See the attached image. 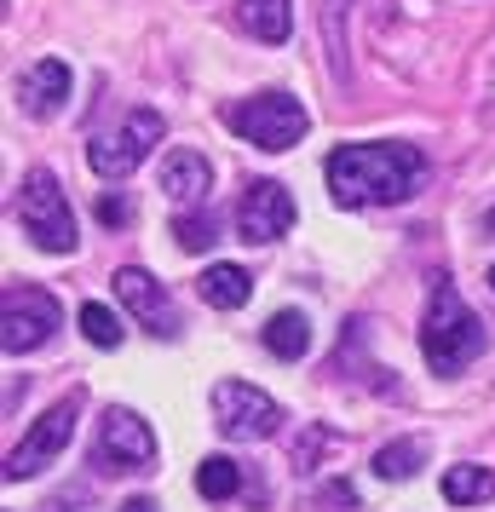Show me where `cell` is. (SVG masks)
I'll return each instance as SVG.
<instances>
[{"label": "cell", "instance_id": "15", "mask_svg": "<svg viewBox=\"0 0 495 512\" xmlns=\"http://www.w3.org/2000/svg\"><path fill=\"white\" fill-rule=\"evenodd\" d=\"M196 294H202L213 311H236V305H248V294H254V277H248L242 265H208V271L196 277Z\"/></svg>", "mask_w": 495, "mask_h": 512}, {"label": "cell", "instance_id": "10", "mask_svg": "<svg viewBox=\"0 0 495 512\" xmlns=\"http://www.w3.org/2000/svg\"><path fill=\"white\" fill-rule=\"evenodd\" d=\"M116 300L121 311L133 317V323H144L156 340H173L179 334V311H173V300H167V288L144 265H121L116 271Z\"/></svg>", "mask_w": 495, "mask_h": 512}, {"label": "cell", "instance_id": "22", "mask_svg": "<svg viewBox=\"0 0 495 512\" xmlns=\"http://www.w3.org/2000/svg\"><path fill=\"white\" fill-rule=\"evenodd\" d=\"M98 213H104V225H121V219H127V208H121L116 196H104V202H98Z\"/></svg>", "mask_w": 495, "mask_h": 512}, {"label": "cell", "instance_id": "20", "mask_svg": "<svg viewBox=\"0 0 495 512\" xmlns=\"http://www.w3.org/2000/svg\"><path fill=\"white\" fill-rule=\"evenodd\" d=\"M421 461H426V449L415 438H403V443H386V449L375 455V472L386 478V484H403V478H409Z\"/></svg>", "mask_w": 495, "mask_h": 512}, {"label": "cell", "instance_id": "23", "mask_svg": "<svg viewBox=\"0 0 495 512\" xmlns=\"http://www.w3.org/2000/svg\"><path fill=\"white\" fill-rule=\"evenodd\" d=\"M121 512H162V507H156V501H144V495H133V501H127Z\"/></svg>", "mask_w": 495, "mask_h": 512}, {"label": "cell", "instance_id": "9", "mask_svg": "<svg viewBox=\"0 0 495 512\" xmlns=\"http://www.w3.org/2000/svg\"><path fill=\"white\" fill-rule=\"evenodd\" d=\"M58 317H64L58 294L35 288V282H18V288L6 294V311H0V346L12 351V357H24V351H35V346H47L52 328H58Z\"/></svg>", "mask_w": 495, "mask_h": 512}, {"label": "cell", "instance_id": "8", "mask_svg": "<svg viewBox=\"0 0 495 512\" xmlns=\"http://www.w3.org/2000/svg\"><path fill=\"white\" fill-rule=\"evenodd\" d=\"M75 415H81V397L70 392L58 409H47L24 438L12 443V455H6V478H12V484H24V478H35L41 466L58 461V455L70 449V438H75Z\"/></svg>", "mask_w": 495, "mask_h": 512}, {"label": "cell", "instance_id": "16", "mask_svg": "<svg viewBox=\"0 0 495 512\" xmlns=\"http://www.w3.org/2000/svg\"><path fill=\"white\" fill-rule=\"evenodd\" d=\"M265 351H271V357H283V363H300V357L311 351L306 311H277V317L265 323Z\"/></svg>", "mask_w": 495, "mask_h": 512}, {"label": "cell", "instance_id": "1", "mask_svg": "<svg viewBox=\"0 0 495 512\" xmlns=\"http://www.w3.org/2000/svg\"><path fill=\"white\" fill-rule=\"evenodd\" d=\"M426 179L415 144H340L329 156V196L340 208H398Z\"/></svg>", "mask_w": 495, "mask_h": 512}, {"label": "cell", "instance_id": "12", "mask_svg": "<svg viewBox=\"0 0 495 512\" xmlns=\"http://www.w3.org/2000/svg\"><path fill=\"white\" fill-rule=\"evenodd\" d=\"M18 104H24V116H35V121L58 116V110L70 104V64H64V58L29 64L24 81H18Z\"/></svg>", "mask_w": 495, "mask_h": 512}, {"label": "cell", "instance_id": "13", "mask_svg": "<svg viewBox=\"0 0 495 512\" xmlns=\"http://www.w3.org/2000/svg\"><path fill=\"white\" fill-rule=\"evenodd\" d=\"M162 190L179 202V208H202V196L213 190V167L202 150H167V162H162Z\"/></svg>", "mask_w": 495, "mask_h": 512}, {"label": "cell", "instance_id": "25", "mask_svg": "<svg viewBox=\"0 0 495 512\" xmlns=\"http://www.w3.org/2000/svg\"><path fill=\"white\" fill-rule=\"evenodd\" d=\"M490 288H495V271H490Z\"/></svg>", "mask_w": 495, "mask_h": 512}, {"label": "cell", "instance_id": "6", "mask_svg": "<svg viewBox=\"0 0 495 512\" xmlns=\"http://www.w3.org/2000/svg\"><path fill=\"white\" fill-rule=\"evenodd\" d=\"M213 420H219L225 438L260 443V438H277L283 409H277V397H265L260 386H248V380H219V386H213Z\"/></svg>", "mask_w": 495, "mask_h": 512}, {"label": "cell", "instance_id": "24", "mask_svg": "<svg viewBox=\"0 0 495 512\" xmlns=\"http://www.w3.org/2000/svg\"><path fill=\"white\" fill-rule=\"evenodd\" d=\"M484 225H490V231H495V208H490V219H484Z\"/></svg>", "mask_w": 495, "mask_h": 512}, {"label": "cell", "instance_id": "5", "mask_svg": "<svg viewBox=\"0 0 495 512\" xmlns=\"http://www.w3.org/2000/svg\"><path fill=\"white\" fill-rule=\"evenodd\" d=\"M162 133H167V121L156 116V110H127L121 127L93 133V144H87V167H93L98 179H127V173L162 144Z\"/></svg>", "mask_w": 495, "mask_h": 512}, {"label": "cell", "instance_id": "2", "mask_svg": "<svg viewBox=\"0 0 495 512\" xmlns=\"http://www.w3.org/2000/svg\"><path fill=\"white\" fill-rule=\"evenodd\" d=\"M421 351H426V369L432 374H461L484 351V323L461 294L455 282H438L432 300H426V323H421Z\"/></svg>", "mask_w": 495, "mask_h": 512}, {"label": "cell", "instance_id": "3", "mask_svg": "<svg viewBox=\"0 0 495 512\" xmlns=\"http://www.w3.org/2000/svg\"><path fill=\"white\" fill-rule=\"evenodd\" d=\"M225 127H231L236 139H248L254 150H294V144L306 139V104L294 93H254V98H236L231 110H225Z\"/></svg>", "mask_w": 495, "mask_h": 512}, {"label": "cell", "instance_id": "21", "mask_svg": "<svg viewBox=\"0 0 495 512\" xmlns=\"http://www.w3.org/2000/svg\"><path fill=\"white\" fill-rule=\"evenodd\" d=\"M173 236H179L185 254H208L213 248V219L208 213H179V219H173Z\"/></svg>", "mask_w": 495, "mask_h": 512}, {"label": "cell", "instance_id": "17", "mask_svg": "<svg viewBox=\"0 0 495 512\" xmlns=\"http://www.w3.org/2000/svg\"><path fill=\"white\" fill-rule=\"evenodd\" d=\"M444 501H455V507H484V501H495V472L490 466H449Z\"/></svg>", "mask_w": 495, "mask_h": 512}, {"label": "cell", "instance_id": "14", "mask_svg": "<svg viewBox=\"0 0 495 512\" xmlns=\"http://www.w3.org/2000/svg\"><path fill=\"white\" fill-rule=\"evenodd\" d=\"M236 24L265 47H283L294 35V0H236Z\"/></svg>", "mask_w": 495, "mask_h": 512}, {"label": "cell", "instance_id": "7", "mask_svg": "<svg viewBox=\"0 0 495 512\" xmlns=\"http://www.w3.org/2000/svg\"><path fill=\"white\" fill-rule=\"evenodd\" d=\"M150 461H156V432L133 409H104L98 438H93L98 472H110V478H121V472H150Z\"/></svg>", "mask_w": 495, "mask_h": 512}, {"label": "cell", "instance_id": "18", "mask_svg": "<svg viewBox=\"0 0 495 512\" xmlns=\"http://www.w3.org/2000/svg\"><path fill=\"white\" fill-rule=\"evenodd\" d=\"M196 489H202V501H231L236 489H242V466L231 455H208V461L196 466Z\"/></svg>", "mask_w": 495, "mask_h": 512}, {"label": "cell", "instance_id": "19", "mask_svg": "<svg viewBox=\"0 0 495 512\" xmlns=\"http://www.w3.org/2000/svg\"><path fill=\"white\" fill-rule=\"evenodd\" d=\"M81 334H87V340H93L98 351H116V346H121V334H127V328H121V317H116V311H110V305L87 300V305H81Z\"/></svg>", "mask_w": 495, "mask_h": 512}, {"label": "cell", "instance_id": "11", "mask_svg": "<svg viewBox=\"0 0 495 512\" xmlns=\"http://www.w3.org/2000/svg\"><path fill=\"white\" fill-rule=\"evenodd\" d=\"M288 225H294V196H288V185L254 179V185L242 190V202H236V231L248 236V242H277Z\"/></svg>", "mask_w": 495, "mask_h": 512}, {"label": "cell", "instance_id": "4", "mask_svg": "<svg viewBox=\"0 0 495 512\" xmlns=\"http://www.w3.org/2000/svg\"><path fill=\"white\" fill-rule=\"evenodd\" d=\"M18 225H24V236L41 254H75L70 196H64V185L52 179L47 167L24 173V185H18Z\"/></svg>", "mask_w": 495, "mask_h": 512}]
</instances>
